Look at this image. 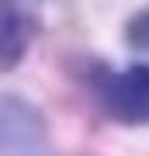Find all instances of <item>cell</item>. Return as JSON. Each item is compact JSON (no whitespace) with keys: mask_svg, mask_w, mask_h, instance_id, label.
Segmentation results:
<instances>
[{"mask_svg":"<svg viewBox=\"0 0 149 156\" xmlns=\"http://www.w3.org/2000/svg\"><path fill=\"white\" fill-rule=\"evenodd\" d=\"M94 97L111 122L139 128L149 125V62H132L125 69L97 66L90 76Z\"/></svg>","mask_w":149,"mask_h":156,"instance_id":"cell-1","label":"cell"},{"mask_svg":"<svg viewBox=\"0 0 149 156\" xmlns=\"http://www.w3.org/2000/svg\"><path fill=\"white\" fill-rule=\"evenodd\" d=\"M35 31V17L24 11L17 0H0V69L11 73L14 66H21L28 45H31Z\"/></svg>","mask_w":149,"mask_h":156,"instance_id":"cell-3","label":"cell"},{"mask_svg":"<svg viewBox=\"0 0 149 156\" xmlns=\"http://www.w3.org/2000/svg\"><path fill=\"white\" fill-rule=\"evenodd\" d=\"M125 45H132L139 52H149V7L135 11L125 21Z\"/></svg>","mask_w":149,"mask_h":156,"instance_id":"cell-4","label":"cell"},{"mask_svg":"<svg viewBox=\"0 0 149 156\" xmlns=\"http://www.w3.org/2000/svg\"><path fill=\"white\" fill-rule=\"evenodd\" d=\"M49 142V122L42 108L21 94H4L0 101V146L4 156H42Z\"/></svg>","mask_w":149,"mask_h":156,"instance_id":"cell-2","label":"cell"}]
</instances>
